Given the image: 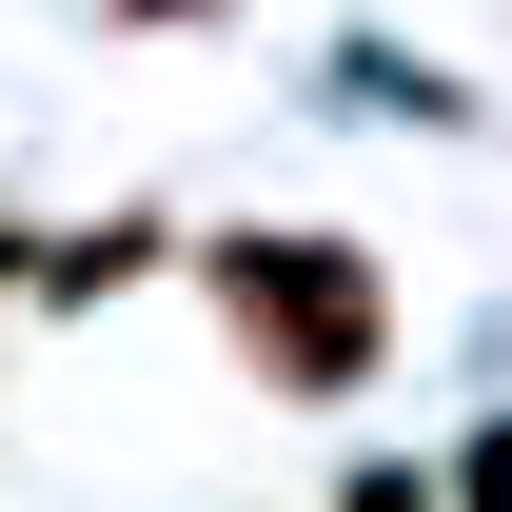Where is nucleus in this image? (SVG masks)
<instances>
[{
	"instance_id": "obj_1",
	"label": "nucleus",
	"mask_w": 512,
	"mask_h": 512,
	"mask_svg": "<svg viewBox=\"0 0 512 512\" xmlns=\"http://www.w3.org/2000/svg\"><path fill=\"white\" fill-rule=\"evenodd\" d=\"M197 296H217V335H237V375L256 394H355L394 355V296H375V256L355 237H197Z\"/></svg>"
},
{
	"instance_id": "obj_2",
	"label": "nucleus",
	"mask_w": 512,
	"mask_h": 512,
	"mask_svg": "<svg viewBox=\"0 0 512 512\" xmlns=\"http://www.w3.org/2000/svg\"><path fill=\"white\" fill-rule=\"evenodd\" d=\"M453 512H512V434H473V473H453Z\"/></svg>"
},
{
	"instance_id": "obj_3",
	"label": "nucleus",
	"mask_w": 512,
	"mask_h": 512,
	"mask_svg": "<svg viewBox=\"0 0 512 512\" xmlns=\"http://www.w3.org/2000/svg\"><path fill=\"white\" fill-rule=\"evenodd\" d=\"M119 20H197V0H119Z\"/></svg>"
}]
</instances>
